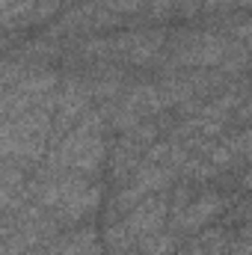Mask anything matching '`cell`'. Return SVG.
Instances as JSON below:
<instances>
[{
    "label": "cell",
    "instance_id": "2",
    "mask_svg": "<svg viewBox=\"0 0 252 255\" xmlns=\"http://www.w3.org/2000/svg\"><path fill=\"white\" fill-rule=\"evenodd\" d=\"M232 36L217 30H175L166 39V57L160 60L163 71L175 68H220L229 57Z\"/></svg>",
    "mask_w": 252,
    "mask_h": 255
},
{
    "label": "cell",
    "instance_id": "5",
    "mask_svg": "<svg viewBox=\"0 0 252 255\" xmlns=\"http://www.w3.org/2000/svg\"><path fill=\"white\" fill-rule=\"evenodd\" d=\"M223 211H229V196L226 193L214 190V187L211 190H199V193H193V199L169 220V226L175 232H181L184 238H190V235L205 232V226L214 217H220Z\"/></svg>",
    "mask_w": 252,
    "mask_h": 255
},
{
    "label": "cell",
    "instance_id": "7",
    "mask_svg": "<svg viewBox=\"0 0 252 255\" xmlns=\"http://www.w3.org/2000/svg\"><path fill=\"white\" fill-rule=\"evenodd\" d=\"M181 241H184V235L175 232L172 226H166L157 235H151L148 241H142L139 244V253L142 255H175L181 250Z\"/></svg>",
    "mask_w": 252,
    "mask_h": 255
},
{
    "label": "cell",
    "instance_id": "6",
    "mask_svg": "<svg viewBox=\"0 0 252 255\" xmlns=\"http://www.w3.org/2000/svg\"><path fill=\"white\" fill-rule=\"evenodd\" d=\"M229 241H232V235H229L226 226L205 229L190 241L181 255H229Z\"/></svg>",
    "mask_w": 252,
    "mask_h": 255
},
{
    "label": "cell",
    "instance_id": "3",
    "mask_svg": "<svg viewBox=\"0 0 252 255\" xmlns=\"http://www.w3.org/2000/svg\"><path fill=\"white\" fill-rule=\"evenodd\" d=\"M157 133H160V125L154 119L119 133V139H116V145H113V151L107 157V166H110V175H113L116 187H122L125 181H130V175L145 160L148 148L157 142Z\"/></svg>",
    "mask_w": 252,
    "mask_h": 255
},
{
    "label": "cell",
    "instance_id": "4",
    "mask_svg": "<svg viewBox=\"0 0 252 255\" xmlns=\"http://www.w3.org/2000/svg\"><path fill=\"white\" fill-rule=\"evenodd\" d=\"M169 220H172V187L151 193L148 199H142L133 211H127L122 217V226L130 235V241L136 244V250H139V244L148 241L151 235H157L160 229H166Z\"/></svg>",
    "mask_w": 252,
    "mask_h": 255
},
{
    "label": "cell",
    "instance_id": "8",
    "mask_svg": "<svg viewBox=\"0 0 252 255\" xmlns=\"http://www.w3.org/2000/svg\"><path fill=\"white\" fill-rule=\"evenodd\" d=\"M229 255H252V223L238 229L229 241Z\"/></svg>",
    "mask_w": 252,
    "mask_h": 255
},
{
    "label": "cell",
    "instance_id": "9",
    "mask_svg": "<svg viewBox=\"0 0 252 255\" xmlns=\"http://www.w3.org/2000/svg\"><path fill=\"white\" fill-rule=\"evenodd\" d=\"M130 255H142V253H139V250H136V253H130Z\"/></svg>",
    "mask_w": 252,
    "mask_h": 255
},
{
    "label": "cell",
    "instance_id": "1",
    "mask_svg": "<svg viewBox=\"0 0 252 255\" xmlns=\"http://www.w3.org/2000/svg\"><path fill=\"white\" fill-rule=\"evenodd\" d=\"M110 128L107 113L101 104L83 113V119L65 133L57 145H51L48 157L36 169H51V172H77L86 178H95L101 166L107 163L110 151L104 142V130Z\"/></svg>",
    "mask_w": 252,
    "mask_h": 255
}]
</instances>
